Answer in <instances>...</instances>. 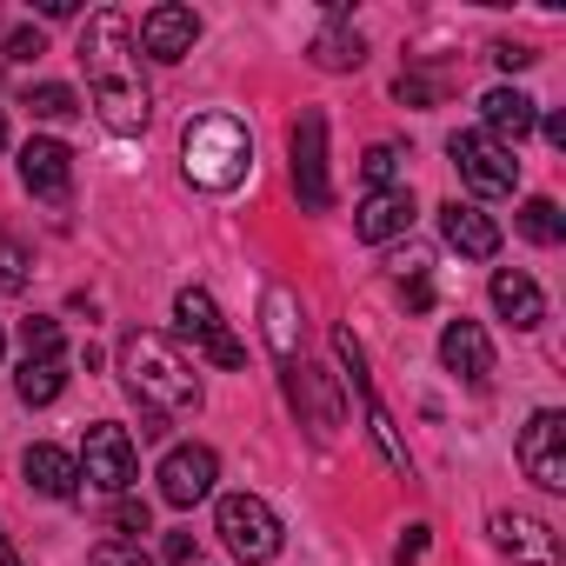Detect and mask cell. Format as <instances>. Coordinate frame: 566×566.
Returning <instances> with one entry per match:
<instances>
[{"instance_id": "cell-1", "label": "cell", "mask_w": 566, "mask_h": 566, "mask_svg": "<svg viewBox=\"0 0 566 566\" xmlns=\"http://www.w3.org/2000/svg\"><path fill=\"white\" fill-rule=\"evenodd\" d=\"M81 67H87V87H94V120L107 134H140L154 101L140 87V67H134V28L127 14L101 8L87 28H81Z\"/></svg>"}, {"instance_id": "cell-2", "label": "cell", "mask_w": 566, "mask_h": 566, "mask_svg": "<svg viewBox=\"0 0 566 566\" xmlns=\"http://www.w3.org/2000/svg\"><path fill=\"white\" fill-rule=\"evenodd\" d=\"M120 380L147 413H193L200 407V374L160 334H127L120 340Z\"/></svg>"}, {"instance_id": "cell-3", "label": "cell", "mask_w": 566, "mask_h": 566, "mask_svg": "<svg viewBox=\"0 0 566 566\" xmlns=\"http://www.w3.org/2000/svg\"><path fill=\"white\" fill-rule=\"evenodd\" d=\"M180 167H187V180L200 193H233L247 180V167H253V140H247V127L233 114H200L180 134Z\"/></svg>"}, {"instance_id": "cell-4", "label": "cell", "mask_w": 566, "mask_h": 566, "mask_svg": "<svg viewBox=\"0 0 566 566\" xmlns=\"http://www.w3.org/2000/svg\"><path fill=\"white\" fill-rule=\"evenodd\" d=\"M81 480L94 486V493H114V500H127V486L140 480V453H134V433L127 427H114V420H101V427H87V440H81Z\"/></svg>"}, {"instance_id": "cell-5", "label": "cell", "mask_w": 566, "mask_h": 566, "mask_svg": "<svg viewBox=\"0 0 566 566\" xmlns=\"http://www.w3.org/2000/svg\"><path fill=\"white\" fill-rule=\"evenodd\" d=\"M174 321H180V340H193L213 367H247V347L227 334V321H220V307H213V294L207 287H180L174 294Z\"/></svg>"}, {"instance_id": "cell-6", "label": "cell", "mask_w": 566, "mask_h": 566, "mask_svg": "<svg viewBox=\"0 0 566 566\" xmlns=\"http://www.w3.org/2000/svg\"><path fill=\"white\" fill-rule=\"evenodd\" d=\"M294 193H301V207L307 213H327L334 207V180H327V114H301L294 120Z\"/></svg>"}, {"instance_id": "cell-7", "label": "cell", "mask_w": 566, "mask_h": 566, "mask_svg": "<svg viewBox=\"0 0 566 566\" xmlns=\"http://www.w3.org/2000/svg\"><path fill=\"white\" fill-rule=\"evenodd\" d=\"M220 539L240 559H273L280 553V513L260 493H227L220 500Z\"/></svg>"}, {"instance_id": "cell-8", "label": "cell", "mask_w": 566, "mask_h": 566, "mask_svg": "<svg viewBox=\"0 0 566 566\" xmlns=\"http://www.w3.org/2000/svg\"><path fill=\"white\" fill-rule=\"evenodd\" d=\"M520 467H526V480H533V486L566 493V413L539 407V413L520 427Z\"/></svg>"}, {"instance_id": "cell-9", "label": "cell", "mask_w": 566, "mask_h": 566, "mask_svg": "<svg viewBox=\"0 0 566 566\" xmlns=\"http://www.w3.org/2000/svg\"><path fill=\"white\" fill-rule=\"evenodd\" d=\"M447 154H453L460 180H467L473 193H486V200L520 187V160H513L500 140H486V134H453V140H447Z\"/></svg>"}, {"instance_id": "cell-10", "label": "cell", "mask_w": 566, "mask_h": 566, "mask_svg": "<svg viewBox=\"0 0 566 566\" xmlns=\"http://www.w3.org/2000/svg\"><path fill=\"white\" fill-rule=\"evenodd\" d=\"M21 187H28L34 200L61 207V200L74 193V154H67V140H48V134H34V140L21 147Z\"/></svg>"}, {"instance_id": "cell-11", "label": "cell", "mask_w": 566, "mask_h": 566, "mask_svg": "<svg viewBox=\"0 0 566 566\" xmlns=\"http://www.w3.org/2000/svg\"><path fill=\"white\" fill-rule=\"evenodd\" d=\"M193 41H200V14L180 8V0L140 14V54H147V61H167V67H174V61L193 54Z\"/></svg>"}, {"instance_id": "cell-12", "label": "cell", "mask_w": 566, "mask_h": 566, "mask_svg": "<svg viewBox=\"0 0 566 566\" xmlns=\"http://www.w3.org/2000/svg\"><path fill=\"white\" fill-rule=\"evenodd\" d=\"M160 500L167 506H193V500H207L213 493V480H220V460H213V447H174L167 460H160Z\"/></svg>"}, {"instance_id": "cell-13", "label": "cell", "mask_w": 566, "mask_h": 566, "mask_svg": "<svg viewBox=\"0 0 566 566\" xmlns=\"http://www.w3.org/2000/svg\"><path fill=\"white\" fill-rule=\"evenodd\" d=\"M493 539H500V553H506L513 566H553V559H559L553 526L533 520V513H493Z\"/></svg>"}, {"instance_id": "cell-14", "label": "cell", "mask_w": 566, "mask_h": 566, "mask_svg": "<svg viewBox=\"0 0 566 566\" xmlns=\"http://www.w3.org/2000/svg\"><path fill=\"white\" fill-rule=\"evenodd\" d=\"M480 120H486L480 134H486V140H500V147L513 154V147H520V140L533 134L539 107H533V101H526L520 87H493V94H480Z\"/></svg>"}, {"instance_id": "cell-15", "label": "cell", "mask_w": 566, "mask_h": 566, "mask_svg": "<svg viewBox=\"0 0 566 566\" xmlns=\"http://www.w3.org/2000/svg\"><path fill=\"white\" fill-rule=\"evenodd\" d=\"M407 227H413V193H407V187L367 193V200H360V213H354V233H360L367 247H387V240H400Z\"/></svg>"}, {"instance_id": "cell-16", "label": "cell", "mask_w": 566, "mask_h": 566, "mask_svg": "<svg viewBox=\"0 0 566 566\" xmlns=\"http://www.w3.org/2000/svg\"><path fill=\"white\" fill-rule=\"evenodd\" d=\"M440 360H447V374H460V380H486L493 374V340H486V327L480 321H453L447 334H440Z\"/></svg>"}, {"instance_id": "cell-17", "label": "cell", "mask_w": 566, "mask_h": 566, "mask_svg": "<svg viewBox=\"0 0 566 566\" xmlns=\"http://www.w3.org/2000/svg\"><path fill=\"white\" fill-rule=\"evenodd\" d=\"M493 307H500V321H513L520 334H533V327L546 321V294L533 287V273H520V266H500V273H493Z\"/></svg>"}, {"instance_id": "cell-18", "label": "cell", "mask_w": 566, "mask_h": 566, "mask_svg": "<svg viewBox=\"0 0 566 566\" xmlns=\"http://www.w3.org/2000/svg\"><path fill=\"white\" fill-rule=\"evenodd\" d=\"M440 233H447V247L467 253V260H493V253H500V227H493L480 207L447 200V207H440Z\"/></svg>"}, {"instance_id": "cell-19", "label": "cell", "mask_w": 566, "mask_h": 566, "mask_svg": "<svg viewBox=\"0 0 566 566\" xmlns=\"http://www.w3.org/2000/svg\"><path fill=\"white\" fill-rule=\"evenodd\" d=\"M21 473H28V486L48 493V500H74V493H81V467H74V453H61V447H28Z\"/></svg>"}, {"instance_id": "cell-20", "label": "cell", "mask_w": 566, "mask_h": 566, "mask_svg": "<svg viewBox=\"0 0 566 566\" xmlns=\"http://www.w3.org/2000/svg\"><path fill=\"white\" fill-rule=\"evenodd\" d=\"M307 54H314V67H327V74H354V67L367 61V41H360L354 28H340V21H334V28H321V34H314V48H307Z\"/></svg>"}, {"instance_id": "cell-21", "label": "cell", "mask_w": 566, "mask_h": 566, "mask_svg": "<svg viewBox=\"0 0 566 566\" xmlns=\"http://www.w3.org/2000/svg\"><path fill=\"white\" fill-rule=\"evenodd\" d=\"M520 233H526L533 247H553V240H566V213H559L546 193H533V200L520 207Z\"/></svg>"}, {"instance_id": "cell-22", "label": "cell", "mask_w": 566, "mask_h": 566, "mask_svg": "<svg viewBox=\"0 0 566 566\" xmlns=\"http://www.w3.org/2000/svg\"><path fill=\"white\" fill-rule=\"evenodd\" d=\"M21 400L28 407H48V400H61V387H67V374H61V360H21Z\"/></svg>"}, {"instance_id": "cell-23", "label": "cell", "mask_w": 566, "mask_h": 566, "mask_svg": "<svg viewBox=\"0 0 566 566\" xmlns=\"http://www.w3.org/2000/svg\"><path fill=\"white\" fill-rule=\"evenodd\" d=\"M28 107H34V120H74L81 114V94L61 87V81H41V87H28Z\"/></svg>"}, {"instance_id": "cell-24", "label": "cell", "mask_w": 566, "mask_h": 566, "mask_svg": "<svg viewBox=\"0 0 566 566\" xmlns=\"http://www.w3.org/2000/svg\"><path fill=\"white\" fill-rule=\"evenodd\" d=\"M400 160H407V154H400L394 140H374V147H367V160H360V174H367V193H387V187H400V180H394V174H400Z\"/></svg>"}, {"instance_id": "cell-25", "label": "cell", "mask_w": 566, "mask_h": 566, "mask_svg": "<svg viewBox=\"0 0 566 566\" xmlns=\"http://www.w3.org/2000/svg\"><path fill=\"white\" fill-rule=\"evenodd\" d=\"M266 334H273V347H280V360H294V294H266Z\"/></svg>"}, {"instance_id": "cell-26", "label": "cell", "mask_w": 566, "mask_h": 566, "mask_svg": "<svg viewBox=\"0 0 566 566\" xmlns=\"http://www.w3.org/2000/svg\"><path fill=\"white\" fill-rule=\"evenodd\" d=\"M28 266H34L28 247H21L14 233H0V294H21V287H28Z\"/></svg>"}, {"instance_id": "cell-27", "label": "cell", "mask_w": 566, "mask_h": 566, "mask_svg": "<svg viewBox=\"0 0 566 566\" xmlns=\"http://www.w3.org/2000/svg\"><path fill=\"white\" fill-rule=\"evenodd\" d=\"M21 347H28V360H61V321H28L21 327Z\"/></svg>"}, {"instance_id": "cell-28", "label": "cell", "mask_w": 566, "mask_h": 566, "mask_svg": "<svg viewBox=\"0 0 566 566\" xmlns=\"http://www.w3.org/2000/svg\"><path fill=\"white\" fill-rule=\"evenodd\" d=\"M87 566H154V559L140 553V539H101L87 553Z\"/></svg>"}, {"instance_id": "cell-29", "label": "cell", "mask_w": 566, "mask_h": 566, "mask_svg": "<svg viewBox=\"0 0 566 566\" xmlns=\"http://www.w3.org/2000/svg\"><path fill=\"white\" fill-rule=\"evenodd\" d=\"M34 54H48L41 28H14V34H8V61H34Z\"/></svg>"}, {"instance_id": "cell-30", "label": "cell", "mask_w": 566, "mask_h": 566, "mask_svg": "<svg viewBox=\"0 0 566 566\" xmlns=\"http://www.w3.org/2000/svg\"><path fill=\"white\" fill-rule=\"evenodd\" d=\"M493 61H500L506 74H520V67H533L539 54H533V48H520V41H500V48H493Z\"/></svg>"}, {"instance_id": "cell-31", "label": "cell", "mask_w": 566, "mask_h": 566, "mask_svg": "<svg viewBox=\"0 0 566 566\" xmlns=\"http://www.w3.org/2000/svg\"><path fill=\"white\" fill-rule=\"evenodd\" d=\"M167 566H200V546H193V533H167Z\"/></svg>"}, {"instance_id": "cell-32", "label": "cell", "mask_w": 566, "mask_h": 566, "mask_svg": "<svg viewBox=\"0 0 566 566\" xmlns=\"http://www.w3.org/2000/svg\"><path fill=\"white\" fill-rule=\"evenodd\" d=\"M114 526H120V533H147V506H140V500H120V506H114Z\"/></svg>"}, {"instance_id": "cell-33", "label": "cell", "mask_w": 566, "mask_h": 566, "mask_svg": "<svg viewBox=\"0 0 566 566\" xmlns=\"http://www.w3.org/2000/svg\"><path fill=\"white\" fill-rule=\"evenodd\" d=\"M420 553H427V526H407V539H400V553H394V559H400V566H413Z\"/></svg>"}, {"instance_id": "cell-34", "label": "cell", "mask_w": 566, "mask_h": 566, "mask_svg": "<svg viewBox=\"0 0 566 566\" xmlns=\"http://www.w3.org/2000/svg\"><path fill=\"white\" fill-rule=\"evenodd\" d=\"M41 14L48 21H67V14H81V0H41Z\"/></svg>"}, {"instance_id": "cell-35", "label": "cell", "mask_w": 566, "mask_h": 566, "mask_svg": "<svg viewBox=\"0 0 566 566\" xmlns=\"http://www.w3.org/2000/svg\"><path fill=\"white\" fill-rule=\"evenodd\" d=\"M539 127H546V140H553V147H566V114H546Z\"/></svg>"}, {"instance_id": "cell-36", "label": "cell", "mask_w": 566, "mask_h": 566, "mask_svg": "<svg viewBox=\"0 0 566 566\" xmlns=\"http://www.w3.org/2000/svg\"><path fill=\"white\" fill-rule=\"evenodd\" d=\"M0 566H21V553L8 546V533H0Z\"/></svg>"}, {"instance_id": "cell-37", "label": "cell", "mask_w": 566, "mask_h": 566, "mask_svg": "<svg viewBox=\"0 0 566 566\" xmlns=\"http://www.w3.org/2000/svg\"><path fill=\"white\" fill-rule=\"evenodd\" d=\"M0 147H8V120H0Z\"/></svg>"}, {"instance_id": "cell-38", "label": "cell", "mask_w": 566, "mask_h": 566, "mask_svg": "<svg viewBox=\"0 0 566 566\" xmlns=\"http://www.w3.org/2000/svg\"><path fill=\"white\" fill-rule=\"evenodd\" d=\"M0 354H8V334H0Z\"/></svg>"}]
</instances>
